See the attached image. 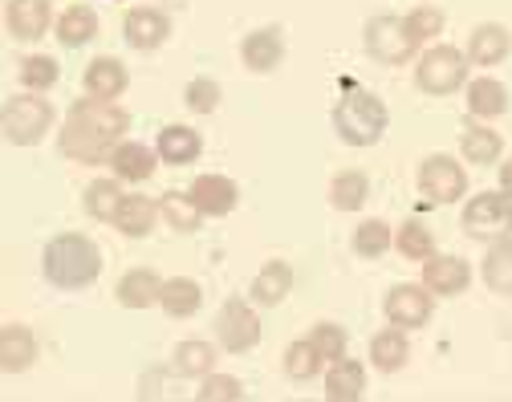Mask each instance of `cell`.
<instances>
[{
  "label": "cell",
  "mask_w": 512,
  "mask_h": 402,
  "mask_svg": "<svg viewBox=\"0 0 512 402\" xmlns=\"http://www.w3.org/2000/svg\"><path fill=\"white\" fill-rule=\"evenodd\" d=\"M464 78H468V61H464V53L452 49V45H435L431 53H423L419 70H415V82H419V90H427V94H452Z\"/></svg>",
  "instance_id": "6"
},
{
  "label": "cell",
  "mask_w": 512,
  "mask_h": 402,
  "mask_svg": "<svg viewBox=\"0 0 512 402\" xmlns=\"http://www.w3.org/2000/svg\"><path fill=\"white\" fill-rule=\"evenodd\" d=\"M126 126H131V118L106 98H82L70 110L66 130H61V155L78 163H102L114 155Z\"/></svg>",
  "instance_id": "1"
},
{
  "label": "cell",
  "mask_w": 512,
  "mask_h": 402,
  "mask_svg": "<svg viewBox=\"0 0 512 402\" xmlns=\"http://www.w3.org/2000/svg\"><path fill=\"white\" fill-rule=\"evenodd\" d=\"M387 317H391V325H399V329H419V325H427V317H431V293H423L419 285H395V289L387 293Z\"/></svg>",
  "instance_id": "10"
},
{
  "label": "cell",
  "mask_w": 512,
  "mask_h": 402,
  "mask_svg": "<svg viewBox=\"0 0 512 402\" xmlns=\"http://www.w3.org/2000/svg\"><path fill=\"white\" fill-rule=\"evenodd\" d=\"M122 29H126V41H131L135 49H155V45H163L171 25L159 9H135V13H126Z\"/></svg>",
  "instance_id": "15"
},
{
  "label": "cell",
  "mask_w": 512,
  "mask_h": 402,
  "mask_svg": "<svg viewBox=\"0 0 512 402\" xmlns=\"http://www.w3.org/2000/svg\"><path fill=\"white\" fill-rule=\"evenodd\" d=\"M159 293H163V281L151 273V268H135V273H126L118 281V301L126 309H147L159 301Z\"/></svg>",
  "instance_id": "17"
},
{
  "label": "cell",
  "mask_w": 512,
  "mask_h": 402,
  "mask_svg": "<svg viewBox=\"0 0 512 402\" xmlns=\"http://www.w3.org/2000/svg\"><path fill=\"white\" fill-rule=\"evenodd\" d=\"M200 155V134L187 126H163L159 130V159L163 163H191Z\"/></svg>",
  "instance_id": "24"
},
{
  "label": "cell",
  "mask_w": 512,
  "mask_h": 402,
  "mask_svg": "<svg viewBox=\"0 0 512 402\" xmlns=\"http://www.w3.org/2000/svg\"><path fill=\"white\" fill-rule=\"evenodd\" d=\"M102 273V252L94 240L66 232V236H53L45 248V277L57 289H86L94 285Z\"/></svg>",
  "instance_id": "2"
},
{
  "label": "cell",
  "mask_w": 512,
  "mask_h": 402,
  "mask_svg": "<svg viewBox=\"0 0 512 402\" xmlns=\"http://www.w3.org/2000/svg\"><path fill=\"white\" fill-rule=\"evenodd\" d=\"M468 110H472L476 118H496V114L508 110V90H504L500 82H492V78H480V82H472V90H468Z\"/></svg>",
  "instance_id": "27"
},
{
  "label": "cell",
  "mask_w": 512,
  "mask_h": 402,
  "mask_svg": "<svg viewBox=\"0 0 512 402\" xmlns=\"http://www.w3.org/2000/svg\"><path fill=\"white\" fill-rule=\"evenodd\" d=\"M0 126H5V139L17 143V147H33L45 139V130L53 126V106L45 98H9L5 102V114H0Z\"/></svg>",
  "instance_id": "4"
},
{
  "label": "cell",
  "mask_w": 512,
  "mask_h": 402,
  "mask_svg": "<svg viewBox=\"0 0 512 402\" xmlns=\"http://www.w3.org/2000/svg\"><path fill=\"white\" fill-rule=\"evenodd\" d=\"M212 362H216V350H212L208 342H183V346L175 350V370H179L183 378L208 374V370H212Z\"/></svg>",
  "instance_id": "34"
},
{
  "label": "cell",
  "mask_w": 512,
  "mask_h": 402,
  "mask_svg": "<svg viewBox=\"0 0 512 402\" xmlns=\"http://www.w3.org/2000/svg\"><path fill=\"white\" fill-rule=\"evenodd\" d=\"M309 342L317 346V354H322L326 362H338V358L346 354V333H342L338 325H313Z\"/></svg>",
  "instance_id": "39"
},
{
  "label": "cell",
  "mask_w": 512,
  "mask_h": 402,
  "mask_svg": "<svg viewBox=\"0 0 512 402\" xmlns=\"http://www.w3.org/2000/svg\"><path fill=\"white\" fill-rule=\"evenodd\" d=\"M370 358L378 370H399L407 362V338H403V329H382L378 338L370 342Z\"/></svg>",
  "instance_id": "28"
},
{
  "label": "cell",
  "mask_w": 512,
  "mask_h": 402,
  "mask_svg": "<svg viewBox=\"0 0 512 402\" xmlns=\"http://www.w3.org/2000/svg\"><path fill=\"white\" fill-rule=\"evenodd\" d=\"M472 281V268L460 260V256H427V268H423V285L431 293H443V297H456L464 293Z\"/></svg>",
  "instance_id": "11"
},
{
  "label": "cell",
  "mask_w": 512,
  "mask_h": 402,
  "mask_svg": "<svg viewBox=\"0 0 512 402\" xmlns=\"http://www.w3.org/2000/svg\"><path fill=\"white\" fill-rule=\"evenodd\" d=\"M334 126L350 147H370L382 139V130H387V106H382V98H374L370 90H350L334 106Z\"/></svg>",
  "instance_id": "3"
},
{
  "label": "cell",
  "mask_w": 512,
  "mask_h": 402,
  "mask_svg": "<svg viewBox=\"0 0 512 402\" xmlns=\"http://www.w3.org/2000/svg\"><path fill=\"white\" fill-rule=\"evenodd\" d=\"M419 191L431 199V204H452V199H460L468 191V175H464V167L456 159L431 155L419 167Z\"/></svg>",
  "instance_id": "7"
},
{
  "label": "cell",
  "mask_w": 512,
  "mask_h": 402,
  "mask_svg": "<svg viewBox=\"0 0 512 402\" xmlns=\"http://www.w3.org/2000/svg\"><path fill=\"white\" fill-rule=\"evenodd\" d=\"M21 82L37 94V90H49L57 82V61L53 57H25L21 61Z\"/></svg>",
  "instance_id": "38"
},
{
  "label": "cell",
  "mask_w": 512,
  "mask_h": 402,
  "mask_svg": "<svg viewBox=\"0 0 512 402\" xmlns=\"http://www.w3.org/2000/svg\"><path fill=\"white\" fill-rule=\"evenodd\" d=\"M244 394V386L236 382V378H228V374H216V378H208L204 382V390H200V402H232V398H240Z\"/></svg>",
  "instance_id": "42"
},
{
  "label": "cell",
  "mask_w": 512,
  "mask_h": 402,
  "mask_svg": "<svg viewBox=\"0 0 512 402\" xmlns=\"http://www.w3.org/2000/svg\"><path fill=\"white\" fill-rule=\"evenodd\" d=\"M118 208H122V191H118V183L98 179V183L86 187V212H90L94 220H114Z\"/></svg>",
  "instance_id": "33"
},
{
  "label": "cell",
  "mask_w": 512,
  "mask_h": 402,
  "mask_svg": "<svg viewBox=\"0 0 512 402\" xmlns=\"http://www.w3.org/2000/svg\"><path fill=\"white\" fill-rule=\"evenodd\" d=\"M484 285L512 297V236H500L484 256Z\"/></svg>",
  "instance_id": "19"
},
{
  "label": "cell",
  "mask_w": 512,
  "mask_h": 402,
  "mask_svg": "<svg viewBox=\"0 0 512 402\" xmlns=\"http://www.w3.org/2000/svg\"><path fill=\"white\" fill-rule=\"evenodd\" d=\"M187 106L191 110H196V114H212L216 106H220V86L216 82H208V78H196V82H191L187 86Z\"/></svg>",
  "instance_id": "40"
},
{
  "label": "cell",
  "mask_w": 512,
  "mask_h": 402,
  "mask_svg": "<svg viewBox=\"0 0 512 402\" xmlns=\"http://www.w3.org/2000/svg\"><path fill=\"white\" fill-rule=\"evenodd\" d=\"M508 45H512V37H508L504 25H480L472 33V41H468V57L476 65H496V61L508 57Z\"/></svg>",
  "instance_id": "21"
},
{
  "label": "cell",
  "mask_w": 512,
  "mask_h": 402,
  "mask_svg": "<svg viewBox=\"0 0 512 402\" xmlns=\"http://www.w3.org/2000/svg\"><path fill=\"white\" fill-rule=\"evenodd\" d=\"M5 21H9V33L17 41H33L49 25V0H9Z\"/></svg>",
  "instance_id": "13"
},
{
  "label": "cell",
  "mask_w": 512,
  "mask_h": 402,
  "mask_svg": "<svg viewBox=\"0 0 512 402\" xmlns=\"http://www.w3.org/2000/svg\"><path fill=\"white\" fill-rule=\"evenodd\" d=\"M407 33H411L415 45L427 41V37H435V33H443V13L439 9H415L407 17Z\"/></svg>",
  "instance_id": "41"
},
{
  "label": "cell",
  "mask_w": 512,
  "mask_h": 402,
  "mask_svg": "<svg viewBox=\"0 0 512 402\" xmlns=\"http://www.w3.org/2000/svg\"><path fill=\"white\" fill-rule=\"evenodd\" d=\"M94 33H98V17H94L86 5L66 9V13H61V21H57V37H61V45H86Z\"/></svg>",
  "instance_id": "29"
},
{
  "label": "cell",
  "mask_w": 512,
  "mask_h": 402,
  "mask_svg": "<svg viewBox=\"0 0 512 402\" xmlns=\"http://www.w3.org/2000/svg\"><path fill=\"white\" fill-rule=\"evenodd\" d=\"M37 358V342H33V333L25 325H9L5 333H0V370H25L29 362Z\"/></svg>",
  "instance_id": "16"
},
{
  "label": "cell",
  "mask_w": 512,
  "mask_h": 402,
  "mask_svg": "<svg viewBox=\"0 0 512 402\" xmlns=\"http://www.w3.org/2000/svg\"><path fill=\"white\" fill-rule=\"evenodd\" d=\"M322 354H317V346L313 342H293L289 350H285V370H289V378H313L317 370H322Z\"/></svg>",
  "instance_id": "35"
},
{
  "label": "cell",
  "mask_w": 512,
  "mask_h": 402,
  "mask_svg": "<svg viewBox=\"0 0 512 402\" xmlns=\"http://www.w3.org/2000/svg\"><path fill=\"white\" fill-rule=\"evenodd\" d=\"M362 390H366V374H362V366L338 358L334 370H330V378H326V398H330V402H358Z\"/></svg>",
  "instance_id": "22"
},
{
  "label": "cell",
  "mask_w": 512,
  "mask_h": 402,
  "mask_svg": "<svg viewBox=\"0 0 512 402\" xmlns=\"http://www.w3.org/2000/svg\"><path fill=\"white\" fill-rule=\"evenodd\" d=\"M159 212L167 216V224L171 228H179V232H196L200 228V208H196V199L191 195H179V191H171V195H163V204H159Z\"/></svg>",
  "instance_id": "32"
},
{
  "label": "cell",
  "mask_w": 512,
  "mask_h": 402,
  "mask_svg": "<svg viewBox=\"0 0 512 402\" xmlns=\"http://www.w3.org/2000/svg\"><path fill=\"white\" fill-rule=\"evenodd\" d=\"M399 252L407 256V260H427L431 252H435V240H431V232L419 224V220H411V224H403L399 228Z\"/></svg>",
  "instance_id": "36"
},
{
  "label": "cell",
  "mask_w": 512,
  "mask_h": 402,
  "mask_svg": "<svg viewBox=\"0 0 512 402\" xmlns=\"http://www.w3.org/2000/svg\"><path fill=\"white\" fill-rule=\"evenodd\" d=\"M460 147H464V159H468V163H496V155H500V134L488 130V126H468L464 139H460Z\"/></svg>",
  "instance_id": "31"
},
{
  "label": "cell",
  "mask_w": 512,
  "mask_h": 402,
  "mask_svg": "<svg viewBox=\"0 0 512 402\" xmlns=\"http://www.w3.org/2000/svg\"><path fill=\"white\" fill-rule=\"evenodd\" d=\"M204 293L196 281H187V277H175V281H163V293H159V305L171 313V317H191L200 309Z\"/></svg>",
  "instance_id": "26"
},
{
  "label": "cell",
  "mask_w": 512,
  "mask_h": 402,
  "mask_svg": "<svg viewBox=\"0 0 512 402\" xmlns=\"http://www.w3.org/2000/svg\"><path fill=\"white\" fill-rule=\"evenodd\" d=\"M110 167H114L118 179L143 183V179H151V171H155V155H151L147 147H139V143H118L114 155H110Z\"/></svg>",
  "instance_id": "20"
},
{
  "label": "cell",
  "mask_w": 512,
  "mask_h": 402,
  "mask_svg": "<svg viewBox=\"0 0 512 402\" xmlns=\"http://www.w3.org/2000/svg\"><path fill=\"white\" fill-rule=\"evenodd\" d=\"M366 191H370V183H366L362 171H342V175L330 183L334 208H342V212H358V208L366 204Z\"/></svg>",
  "instance_id": "30"
},
{
  "label": "cell",
  "mask_w": 512,
  "mask_h": 402,
  "mask_svg": "<svg viewBox=\"0 0 512 402\" xmlns=\"http://www.w3.org/2000/svg\"><path fill=\"white\" fill-rule=\"evenodd\" d=\"M204 216H228L236 208V183L224 175H200L187 191Z\"/></svg>",
  "instance_id": "12"
},
{
  "label": "cell",
  "mask_w": 512,
  "mask_h": 402,
  "mask_svg": "<svg viewBox=\"0 0 512 402\" xmlns=\"http://www.w3.org/2000/svg\"><path fill=\"white\" fill-rule=\"evenodd\" d=\"M500 187H504V195H512V163L500 167Z\"/></svg>",
  "instance_id": "43"
},
{
  "label": "cell",
  "mask_w": 512,
  "mask_h": 402,
  "mask_svg": "<svg viewBox=\"0 0 512 402\" xmlns=\"http://www.w3.org/2000/svg\"><path fill=\"white\" fill-rule=\"evenodd\" d=\"M240 53H244V65H252V70H273V65L281 61V53H285V37H281V29H256V33H248L244 37V45H240Z\"/></svg>",
  "instance_id": "14"
},
{
  "label": "cell",
  "mask_w": 512,
  "mask_h": 402,
  "mask_svg": "<svg viewBox=\"0 0 512 402\" xmlns=\"http://www.w3.org/2000/svg\"><path fill=\"white\" fill-rule=\"evenodd\" d=\"M86 90H90V98H118L122 90H126V70H122V61H114V57H98V61H90V70H86Z\"/></svg>",
  "instance_id": "18"
},
{
  "label": "cell",
  "mask_w": 512,
  "mask_h": 402,
  "mask_svg": "<svg viewBox=\"0 0 512 402\" xmlns=\"http://www.w3.org/2000/svg\"><path fill=\"white\" fill-rule=\"evenodd\" d=\"M216 333H220L224 350L244 354V350H252L256 342H261V321H256V313L240 297H232V301H224V309L216 317Z\"/></svg>",
  "instance_id": "9"
},
{
  "label": "cell",
  "mask_w": 512,
  "mask_h": 402,
  "mask_svg": "<svg viewBox=\"0 0 512 402\" xmlns=\"http://www.w3.org/2000/svg\"><path fill=\"white\" fill-rule=\"evenodd\" d=\"M391 248V228L382 220H366L358 232H354V252L358 256H382Z\"/></svg>",
  "instance_id": "37"
},
{
  "label": "cell",
  "mask_w": 512,
  "mask_h": 402,
  "mask_svg": "<svg viewBox=\"0 0 512 402\" xmlns=\"http://www.w3.org/2000/svg\"><path fill=\"white\" fill-rule=\"evenodd\" d=\"M289 289H293V268H289L285 260L265 264V268H261V277L252 281V297L261 301V305H277V301H285Z\"/></svg>",
  "instance_id": "23"
},
{
  "label": "cell",
  "mask_w": 512,
  "mask_h": 402,
  "mask_svg": "<svg viewBox=\"0 0 512 402\" xmlns=\"http://www.w3.org/2000/svg\"><path fill=\"white\" fill-rule=\"evenodd\" d=\"M366 49H370V57L387 61V65H403L415 53V41L407 33V21L374 17V21H366Z\"/></svg>",
  "instance_id": "8"
},
{
  "label": "cell",
  "mask_w": 512,
  "mask_h": 402,
  "mask_svg": "<svg viewBox=\"0 0 512 402\" xmlns=\"http://www.w3.org/2000/svg\"><path fill=\"white\" fill-rule=\"evenodd\" d=\"M464 232L476 240H500L512 236V195L484 191L464 208Z\"/></svg>",
  "instance_id": "5"
},
{
  "label": "cell",
  "mask_w": 512,
  "mask_h": 402,
  "mask_svg": "<svg viewBox=\"0 0 512 402\" xmlns=\"http://www.w3.org/2000/svg\"><path fill=\"white\" fill-rule=\"evenodd\" d=\"M114 224H118V232L139 240V236H147L155 228V204L143 199V195H122V208H118Z\"/></svg>",
  "instance_id": "25"
}]
</instances>
